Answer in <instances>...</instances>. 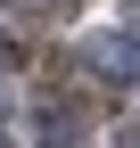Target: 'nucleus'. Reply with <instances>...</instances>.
Wrapping results in <instances>:
<instances>
[{
  "mask_svg": "<svg viewBox=\"0 0 140 148\" xmlns=\"http://www.w3.org/2000/svg\"><path fill=\"white\" fill-rule=\"evenodd\" d=\"M82 58H91L99 74H115V82H132V74H140V49L124 41V33H99V41H91V49H82Z\"/></svg>",
  "mask_w": 140,
  "mask_h": 148,
  "instance_id": "1",
  "label": "nucleus"
},
{
  "mask_svg": "<svg viewBox=\"0 0 140 148\" xmlns=\"http://www.w3.org/2000/svg\"><path fill=\"white\" fill-rule=\"evenodd\" d=\"M124 148H140V140H124Z\"/></svg>",
  "mask_w": 140,
  "mask_h": 148,
  "instance_id": "2",
  "label": "nucleus"
}]
</instances>
